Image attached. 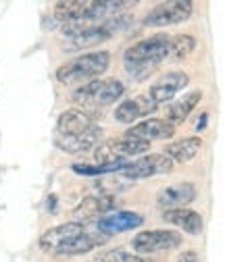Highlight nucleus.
<instances>
[{"label":"nucleus","instance_id":"f257e3e1","mask_svg":"<svg viewBox=\"0 0 225 262\" xmlns=\"http://www.w3.org/2000/svg\"><path fill=\"white\" fill-rule=\"evenodd\" d=\"M111 64V54L107 50H94L88 54L77 56L71 62L60 64L56 69V79L65 85L71 83H79V81H92V79H98Z\"/></svg>","mask_w":225,"mask_h":262},{"label":"nucleus","instance_id":"f03ea898","mask_svg":"<svg viewBox=\"0 0 225 262\" xmlns=\"http://www.w3.org/2000/svg\"><path fill=\"white\" fill-rule=\"evenodd\" d=\"M123 92L125 88L119 79H92L79 85L71 98L81 111L90 113L92 108H100V106H109L117 102L123 96Z\"/></svg>","mask_w":225,"mask_h":262},{"label":"nucleus","instance_id":"7ed1b4c3","mask_svg":"<svg viewBox=\"0 0 225 262\" xmlns=\"http://www.w3.org/2000/svg\"><path fill=\"white\" fill-rule=\"evenodd\" d=\"M150 142L138 140V138H130V136H121V138H113L107 142H100L94 148V165H117L123 162L130 156H140L144 152H148Z\"/></svg>","mask_w":225,"mask_h":262},{"label":"nucleus","instance_id":"20e7f679","mask_svg":"<svg viewBox=\"0 0 225 262\" xmlns=\"http://www.w3.org/2000/svg\"><path fill=\"white\" fill-rule=\"evenodd\" d=\"M169 42H171V36H167V34H156V36H150L146 40H140L125 50L123 64L148 62V64H158L160 67V62L167 60Z\"/></svg>","mask_w":225,"mask_h":262},{"label":"nucleus","instance_id":"39448f33","mask_svg":"<svg viewBox=\"0 0 225 262\" xmlns=\"http://www.w3.org/2000/svg\"><path fill=\"white\" fill-rule=\"evenodd\" d=\"M181 244H183V237L177 231H171V229H152V231H140L132 239V248L140 256L175 250Z\"/></svg>","mask_w":225,"mask_h":262},{"label":"nucleus","instance_id":"423d86ee","mask_svg":"<svg viewBox=\"0 0 225 262\" xmlns=\"http://www.w3.org/2000/svg\"><path fill=\"white\" fill-rule=\"evenodd\" d=\"M173 165H175V162L171 158H167L165 154H148V156H140L138 160L127 162L119 175L123 179H130V181L150 179L154 175H167V173H171Z\"/></svg>","mask_w":225,"mask_h":262},{"label":"nucleus","instance_id":"0eeeda50","mask_svg":"<svg viewBox=\"0 0 225 262\" xmlns=\"http://www.w3.org/2000/svg\"><path fill=\"white\" fill-rule=\"evenodd\" d=\"M192 17V3L190 0H167V3L156 5L146 17L144 25L148 27H169L183 23Z\"/></svg>","mask_w":225,"mask_h":262},{"label":"nucleus","instance_id":"6e6552de","mask_svg":"<svg viewBox=\"0 0 225 262\" xmlns=\"http://www.w3.org/2000/svg\"><path fill=\"white\" fill-rule=\"evenodd\" d=\"M190 83V77L188 73L183 71H171V73H165L160 75L148 90V98L158 106V104H165V102H171L173 98Z\"/></svg>","mask_w":225,"mask_h":262},{"label":"nucleus","instance_id":"1a4fd4ad","mask_svg":"<svg viewBox=\"0 0 225 262\" xmlns=\"http://www.w3.org/2000/svg\"><path fill=\"white\" fill-rule=\"evenodd\" d=\"M144 225V216L134 212V210H119V212H109L98 219V227L96 231H100L103 235H119L134 231V229Z\"/></svg>","mask_w":225,"mask_h":262},{"label":"nucleus","instance_id":"9d476101","mask_svg":"<svg viewBox=\"0 0 225 262\" xmlns=\"http://www.w3.org/2000/svg\"><path fill=\"white\" fill-rule=\"evenodd\" d=\"M84 233H88V229L84 227V223H65V225H56L52 229H48V231L42 233L40 237V248L44 252H50V254H56L58 248H63L65 244L81 237Z\"/></svg>","mask_w":225,"mask_h":262},{"label":"nucleus","instance_id":"9b49d317","mask_svg":"<svg viewBox=\"0 0 225 262\" xmlns=\"http://www.w3.org/2000/svg\"><path fill=\"white\" fill-rule=\"evenodd\" d=\"M196 200V185L179 181L173 183L156 193V206L163 210H175V208H186L190 202Z\"/></svg>","mask_w":225,"mask_h":262},{"label":"nucleus","instance_id":"f8f14e48","mask_svg":"<svg viewBox=\"0 0 225 262\" xmlns=\"http://www.w3.org/2000/svg\"><path fill=\"white\" fill-rule=\"evenodd\" d=\"M94 119L90 113L81 111V108H69L65 111L58 121H56V136H65V138H77L84 136L86 131H90L94 127Z\"/></svg>","mask_w":225,"mask_h":262},{"label":"nucleus","instance_id":"ddd939ff","mask_svg":"<svg viewBox=\"0 0 225 262\" xmlns=\"http://www.w3.org/2000/svg\"><path fill=\"white\" fill-rule=\"evenodd\" d=\"M125 136L130 138H138L144 142H152V140H169L175 136V127L165 121V119H144L142 123L134 125L125 131Z\"/></svg>","mask_w":225,"mask_h":262},{"label":"nucleus","instance_id":"4468645a","mask_svg":"<svg viewBox=\"0 0 225 262\" xmlns=\"http://www.w3.org/2000/svg\"><path fill=\"white\" fill-rule=\"evenodd\" d=\"M154 111H156V104L148 98V94L146 96H136V98H132V100H123L117 106L115 119L123 125H130V123H136L142 117L152 115Z\"/></svg>","mask_w":225,"mask_h":262},{"label":"nucleus","instance_id":"2eb2a0df","mask_svg":"<svg viewBox=\"0 0 225 262\" xmlns=\"http://www.w3.org/2000/svg\"><path fill=\"white\" fill-rule=\"evenodd\" d=\"M100 138H103V129L98 125H94L90 131H86L84 136H77V138H65V136H54V144L58 150L63 152H69V154H81V152H88L92 150L96 144H100Z\"/></svg>","mask_w":225,"mask_h":262},{"label":"nucleus","instance_id":"dca6fc26","mask_svg":"<svg viewBox=\"0 0 225 262\" xmlns=\"http://www.w3.org/2000/svg\"><path fill=\"white\" fill-rule=\"evenodd\" d=\"M113 208V198L105 193H92L88 198H84L77 208L73 210V219L75 223H84V221H92L94 216H100L105 212H109Z\"/></svg>","mask_w":225,"mask_h":262},{"label":"nucleus","instance_id":"f3484780","mask_svg":"<svg viewBox=\"0 0 225 262\" xmlns=\"http://www.w3.org/2000/svg\"><path fill=\"white\" fill-rule=\"evenodd\" d=\"M202 100V92L200 90H194V92H190V94H183L181 98H177L175 102H171L165 111V121H169L173 127L181 125L190 113L194 111L198 106V102Z\"/></svg>","mask_w":225,"mask_h":262},{"label":"nucleus","instance_id":"a211bd4d","mask_svg":"<svg viewBox=\"0 0 225 262\" xmlns=\"http://www.w3.org/2000/svg\"><path fill=\"white\" fill-rule=\"evenodd\" d=\"M163 219L175 227H179L181 231L190 233V235H198L202 233V216L196 212V210H192V208H175V210H165L163 212Z\"/></svg>","mask_w":225,"mask_h":262},{"label":"nucleus","instance_id":"6ab92c4d","mask_svg":"<svg viewBox=\"0 0 225 262\" xmlns=\"http://www.w3.org/2000/svg\"><path fill=\"white\" fill-rule=\"evenodd\" d=\"M200 148H202L200 138H183V140H177L173 144H167L165 156L171 158L173 162H190V160L196 158Z\"/></svg>","mask_w":225,"mask_h":262},{"label":"nucleus","instance_id":"aec40b11","mask_svg":"<svg viewBox=\"0 0 225 262\" xmlns=\"http://www.w3.org/2000/svg\"><path fill=\"white\" fill-rule=\"evenodd\" d=\"M194 50H196V38L194 36H190V34H177V36H171L167 58L169 60H175V62H181V60L190 58Z\"/></svg>","mask_w":225,"mask_h":262},{"label":"nucleus","instance_id":"412c9836","mask_svg":"<svg viewBox=\"0 0 225 262\" xmlns=\"http://www.w3.org/2000/svg\"><path fill=\"white\" fill-rule=\"evenodd\" d=\"M96 262H154L146 256H140L136 252H127V250H111L103 254Z\"/></svg>","mask_w":225,"mask_h":262},{"label":"nucleus","instance_id":"4be33fe9","mask_svg":"<svg viewBox=\"0 0 225 262\" xmlns=\"http://www.w3.org/2000/svg\"><path fill=\"white\" fill-rule=\"evenodd\" d=\"M177 262H198V254L194 250H188V252H181L177 256Z\"/></svg>","mask_w":225,"mask_h":262},{"label":"nucleus","instance_id":"5701e85b","mask_svg":"<svg viewBox=\"0 0 225 262\" xmlns=\"http://www.w3.org/2000/svg\"><path fill=\"white\" fill-rule=\"evenodd\" d=\"M207 121H209V115L202 113L200 119H198V123H196V129H198V131H204V129H207Z\"/></svg>","mask_w":225,"mask_h":262},{"label":"nucleus","instance_id":"b1692460","mask_svg":"<svg viewBox=\"0 0 225 262\" xmlns=\"http://www.w3.org/2000/svg\"><path fill=\"white\" fill-rule=\"evenodd\" d=\"M48 212L50 214L56 212V195H50V198H48Z\"/></svg>","mask_w":225,"mask_h":262}]
</instances>
